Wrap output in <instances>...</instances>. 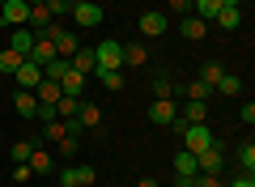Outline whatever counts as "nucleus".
Listing matches in <instances>:
<instances>
[{
  "label": "nucleus",
  "instance_id": "obj_15",
  "mask_svg": "<svg viewBox=\"0 0 255 187\" xmlns=\"http://www.w3.org/2000/svg\"><path fill=\"white\" fill-rule=\"evenodd\" d=\"M196 175H200V166H196V153L179 149V153H174V179H196Z\"/></svg>",
  "mask_w": 255,
  "mask_h": 187
},
{
  "label": "nucleus",
  "instance_id": "obj_32",
  "mask_svg": "<svg viewBox=\"0 0 255 187\" xmlns=\"http://www.w3.org/2000/svg\"><path fill=\"white\" fill-rule=\"evenodd\" d=\"M73 175H77V187H94L98 170H94V166H85V162H81V166H73Z\"/></svg>",
  "mask_w": 255,
  "mask_h": 187
},
{
  "label": "nucleus",
  "instance_id": "obj_34",
  "mask_svg": "<svg viewBox=\"0 0 255 187\" xmlns=\"http://www.w3.org/2000/svg\"><path fill=\"white\" fill-rule=\"evenodd\" d=\"M213 94H243V81H238V77H230V72H226V77L217 81V89H213Z\"/></svg>",
  "mask_w": 255,
  "mask_h": 187
},
{
  "label": "nucleus",
  "instance_id": "obj_14",
  "mask_svg": "<svg viewBox=\"0 0 255 187\" xmlns=\"http://www.w3.org/2000/svg\"><path fill=\"white\" fill-rule=\"evenodd\" d=\"M85 81H90V77H85V72H77L73 64H68V72L60 77V89H64V94H73V98H81V94H85Z\"/></svg>",
  "mask_w": 255,
  "mask_h": 187
},
{
  "label": "nucleus",
  "instance_id": "obj_13",
  "mask_svg": "<svg viewBox=\"0 0 255 187\" xmlns=\"http://www.w3.org/2000/svg\"><path fill=\"white\" fill-rule=\"evenodd\" d=\"M13 81H17V89H34L38 81H43V68H38L34 60H26L17 72H13Z\"/></svg>",
  "mask_w": 255,
  "mask_h": 187
},
{
  "label": "nucleus",
  "instance_id": "obj_8",
  "mask_svg": "<svg viewBox=\"0 0 255 187\" xmlns=\"http://www.w3.org/2000/svg\"><path fill=\"white\" fill-rule=\"evenodd\" d=\"M26 60H34L38 68H47V64H51V60H60V55H55V43H51V38H47V34H38V38H34V47L26 51Z\"/></svg>",
  "mask_w": 255,
  "mask_h": 187
},
{
  "label": "nucleus",
  "instance_id": "obj_42",
  "mask_svg": "<svg viewBox=\"0 0 255 187\" xmlns=\"http://www.w3.org/2000/svg\"><path fill=\"white\" fill-rule=\"evenodd\" d=\"M238 119H243V124H255V102H243V107H238Z\"/></svg>",
  "mask_w": 255,
  "mask_h": 187
},
{
  "label": "nucleus",
  "instance_id": "obj_22",
  "mask_svg": "<svg viewBox=\"0 0 255 187\" xmlns=\"http://www.w3.org/2000/svg\"><path fill=\"white\" fill-rule=\"evenodd\" d=\"M21 64H26V55H21L17 47H4V51H0V77H9V72H17Z\"/></svg>",
  "mask_w": 255,
  "mask_h": 187
},
{
  "label": "nucleus",
  "instance_id": "obj_37",
  "mask_svg": "<svg viewBox=\"0 0 255 187\" xmlns=\"http://www.w3.org/2000/svg\"><path fill=\"white\" fill-rule=\"evenodd\" d=\"M47 4V13L51 17H64V13H73V0H43Z\"/></svg>",
  "mask_w": 255,
  "mask_h": 187
},
{
  "label": "nucleus",
  "instance_id": "obj_44",
  "mask_svg": "<svg viewBox=\"0 0 255 187\" xmlns=\"http://www.w3.org/2000/svg\"><path fill=\"white\" fill-rule=\"evenodd\" d=\"M0 4H4V0H0Z\"/></svg>",
  "mask_w": 255,
  "mask_h": 187
},
{
  "label": "nucleus",
  "instance_id": "obj_5",
  "mask_svg": "<svg viewBox=\"0 0 255 187\" xmlns=\"http://www.w3.org/2000/svg\"><path fill=\"white\" fill-rule=\"evenodd\" d=\"M26 17H30V0H4L0 4V26H26Z\"/></svg>",
  "mask_w": 255,
  "mask_h": 187
},
{
  "label": "nucleus",
  "instance_id": "obj_30",
  "mask_svg": "<svg viewBox=\"0 0 255 187\" xmlns=\"http://www.w3.org/2000/svg\"><path fill=\"white\" fill-rule=\"evenodd\" d=\"M9 47H17V51H21V55H26V51H30V47H34V34H30V30H26V26H17V30H13V38H9Z\"/></svg>",
  "mask_w": 255,
  "mask_h": 187
},
{
  "label": "nucleus",
  "instance_id": "obj_39",
  "mask_svg": "<svg viewBox=\"0 0 255 187\" xmlns=\"http://www.w3.org/2000/svg\"><path fill=\"white\" fill-rule=\"evenodd\" d=\"M30 179H34V170H30L26 162H17V166H13V183H30Z\"/></svg>",
  "mask_w": 255,
  "mask_h": 187
},
{
  "label": "nucleus",
  "instance_id": "obj_10",
  "mask_svg": "<svg viewBox=\"0 0 255 187\" xmlns=\"http://www.w3.org/2000/svg\"><path fill=\"white\" fill-rule=\"evenodd\" d=\"M51 13H47V4H43V0H30V17H26V30H38V34H47V26H51ZM34 34V38H38Z\"/></svg>",
  "mask_w": 255,
  "mask_h": 187
},
{
  "label": "nucleus",
  "instance_id": "obj_41",
  "mask_svg": "<svg viewBox=\"0 0 255 187\" xmlns=\"http://www.w3.org/2000/svg\"><path fill=\"white\" fill-rule=\"evenodd\" d=\"M166 4H170V13H179V17L191 13V0H166Z\"/></svg>",
  "mask_w": 255,
  "mask_h": 187
},
{
  "label": "nucleus",
  "instance_id": "obj_11",
  "mask_svg": "<svg viewBox=\"0 0 255 187\" xmlns=\"http://www.w3.org/2000/svg\"><path fill=\"white\" fill-rule=\"evenodd\" d=\"M179 34L187 38V43H200V38L209 34V21H200L196 13H187V17H179Z\"/></svg>",
  "mask_w": 255,
  "mask_h": 187
},
{
  "label": "nucleus",
  "instance_id": "obj_16",
  "mask_svg": "<svg viewBox=\"0 0 255 187\" xmlns=\"http://www.w3.org/2000/svg\"><path fill=\"white\" fill-rule=\"evenodd\" d=\"M90 77H98V85L107 89V94H119V89L128 85V81H124V68H119V72H111V68H94Z\"/></svg>",
  "mask_w": 255,
  "mask_h": 187
},
{
  "label": "nucleus",
  "instance_id": "obj_19",
  "mask_svg": "<svg viewBox=\"0 0 255 187\" xmlns=\"http://www.w3.org/2000/svg\"><path fill=\"white\" fill-rule=\"evenodd\" d=\"M60 94H64V89H60V81H38V85H34V98L38 102H47V107H55V102H60Z\"/></svg>",
  "mask_w": 255,
  "mask_h": 187
},
{
  "label": "nucleus",
  "instance_id": "obj_4",
  "mask_svg": "<svg viewBox=\"0 0 255 187\" xmlns=\"http://www.w3.org/2000/svg\"><path fill=\"white\" fill-rule=\"evenodd\" d=\"M196 166H200V175H221V170H226V149H221V145L213 141L209 149H200V153H196Z\"/></svg>",
  "mask_w": 255,
  "mask_h": 187
},
{
  "label": "nucleus",
  "instance_id": "obj_35",
  "mask_svg": "<svg viewBox=\"0 0 255 187\" xmlns=\"http://www.w3.org/2000/svg\"><path fill=\"white\" fill-rule=\"evenodd\" d=\"M64 72H68V60H51V64L43 68V77H47V81H60Z\"/></svg>",
  "mask_w": 255,
  "mask_h": 187
},
{
  "label": "nucleus",
  "instance_id": "obj_27",
  "mask_svg": "<svg viewBox=\"0 0 255 187\" xmlns=\"http://www.w3.org/2000/svg\"><path fill=\"white\" fill-rule=\"evenodd\" d=\"M238 170H243V175H255V145L251 141L238 145Z\"/></svg>",
  "mask_w": 255,
  "mask_h": 187
},
{
  "label": "nucleus",
  "instance_id": "obj_38",
  "mask_svg": "<svg viewBox=\"0 0 255 187\" xmlns=\"http://www.w3.org/2000/svg\"><path fill=\"white\" fill-rule=\"evenodd\" d=\"M191 187H226V183H221V175H196Z\"/></svg>",
  "mask_w": 255,
  "mask_h": 187
},
{
  "label": "nucleus",
  "instance_id": "obj_7",
  "mask_svg": "<svg viewBox=\"0 0 255 187\" xmlns=\"http://www.w3.org/2000/svg\"><path fill=\"white\" fill-rule=\"evenodd\" d=\"M174 119H179V107H174V98H153V107H149V124L170 128Z\"/></svg>",
  "mask_w": 255,
  "mask_h": 187
},
{
  "label": "nucleus",
  "instance_id": "obj_3",
  "mask_svg": "<svg viewBox=\"0 0 255 187\" xmlns=\"http://www.w3.org/2000/svg\"><path fill=\"white\" fill-rule=\"evenodd\" d=\"M47 38L55 43V55H60V60H73V55H77V34H73V30H64V26L51 21V26H47Z\"/></svg>",
  "mask_w": 255,
  "mask_h": 187
},
{
  "label": "nucleus",
  "instance_id": "obj_29",
  "mask_svg": "<svg viewBox=\"0 0 255 187\" xmlns=\"http://www.w3.org/2000/svg\"><path fill=\"white\" fill-rule=\"evenodd\" d=\"M238 21H243V9H221L217 17H213V26H221V30H238Z\"/></svg>",
  "mask_w": 255,
  "mask_h": 187
},
{
  "label": "nucleus",
  "instance_id": "obj_6",
  "mask_svg": "<svg viewBox=\"0 0 255 187\" xmlns=\"http://www.w3.org/2000/svg\"><path fill=\"white\" fill-rule=\"evenodd\" d=\"M102 4H94V0H73V21L77 26H102Z\"/></svg>",
  "mask_w": 255,
  "mask_h": 187
},
{
  "label": "nucleus",
  "instance_id": "obj_20",
  "mask_svg": "<svg viewBox=\"0 0 255 187\" xmlns=\"http://www.w3.org/2000/svg\"><path fill=\"white\" fill-rule=\"evenodd\" d=\"M221 77H226L221 60H204V64H200V77H196V81H204L209 89H217V81H221Z\"/></svg>",
  "mask_w": 255,
  "mask_h": 187
},
{
  "label": "nucleus",
  "instance_id": "obj_33",
  "mask_svg": "<svg viewBox=\"0 0 255 187\" xmlns=\"http://www.w3.org/2000/svg\"><path fill=\"white\" fill-rule=\"evenodd\" d=\"M153 94H157V98H170V94H174V81L166 77V72H157V77H153Z\"/></svg>",
  "mask_w": 255,
  "mask_h": 187
},
{
  "label": "nucleus",
  "instance_id": "obj_43",
  "mask_svg": "<svg viewBox=\"0 0 255 187\" xmlns=\"http://www.w3.org/2000/svg\"><path fill=\"white\" fill-rule=\"evenodd\" d=\"M136 187H157V179H153V175H145V179H140Z\"/></svg>",
  "mask_w": 255,
  "mask_h": 187
},
{
  "label": "nucleus",
  "instance_id": "obj_21",
  "mask_svg": "<svg viewBox=\"0 0 255 187\" xmlns=\"http://www.w3.org/2000/svg\"><path fill=\"white\" fill-rule=\"evenodd\" d=\"M183 124H209V102H187V107L179 111Z\"/></svg>",
  "mask_w": 255,
  "mask_h": 187
},
{
  "label": "nucleus",
  "instance_id": "obj_25",
  "mask_svg": "<svg viewBox=\"0 0 255 187\" xmlns=\"http://www.w3.org/2000/svg\"><path fill=\"white\" fill-rule=\"evenodd\" d=\"M179 94H187V102H209V98H213V89L204 85V81H187Z\"/></svg>",
  "mask_w": 255,
  "mask_h": 187
},
{
  "label": "nucleus",
  "instance_id": "obj_9",
  "mask_svg": "<svg viewBox=\"0 0 255 187\" xmlns=\"http://www.w3.org/2000/svg\"><path fill=\"white\" fill-rule=\"evenodd\" d=\"M136 26H140V34H145V38H162L166 30H170V21H166V13H140Z\"/></svg>",
  "mask_w": 255,
  "mask_h": 187
},
{
  "label": "nucleus",
  "instance_id": "obj_2",
  "mask_svg": "<svg viewBox=\"0 0 255 187\" xmlns=\"http://www.w3.org/2000/svg\"><path fill=\"white\" fill-rule=\"evenodd\" d=\"M94 60H98V68H111V72H119V68H124V43H115V38L98 43V47H94Z\"/></svg>",
  "mask_w": 255,
  "mask_h": 187
},
{
  "label": "nucleus",
  "instance_id": "obj_36",
  "mask_svg": "<svg viewBox=\"0 0 255 187\" xmlns=\"http://www.w3.org/2000/svg\"><path fill=\"white\" fill-rule=\"evenodd\" d=\"M30 153H34V141H17V145L9 149V158H13V162H26Z\"/></svg>",
  "mask_w": 255,
  "mask_h": 187
},
{
  "label": "nucleus",
  "instance_id": "obj_18",
  "mask_svg": "<svg viewBox=\"0 0 255 187\" xmlns=\"http://www.w3.org/2000/svg\"><path fill=\"white\" fill-rule=\"evenodd\" d=\"M98 124H102L98 102H85V98H81V107H77V128H98Z\"/></svg>",
  "mask_w": 255,
  "mask_h": 187
},
{
  "label": "nucleus",
  "instance_id": "obj_28",
  "mask_svg": "<svg viewBox=\"0 0 255 187\" xmlns=\"http://www.w3.org/2000/svg\"><path fill=\"white\" fill-rule=\"evenodd\" d=\"M77 107H81V98H73V94H60V102H55V115H60V119H77Z\"/></svg>",
  "mask_w": 255,
  "mask_h": 187
},
{
  "label": "nucleus",
  "instance_id": "obj_24",
  "mask_svg": "<svg viewBox=\"0 0 255 187\" xmlns=\"http://www.w3.org/2000/svg\"><path fill=\"white\" fill-rule=\"evenodd\" d=\"M145 60H149L145 43H128V47H124V68H140Z\"/></svg>",
  "mask_w": 255,
  "mask_h": 187
},
{
  "label": "nucleus",
  "instance_id": "obj_17",
  "mask_svg": "<svg viewBox=\"0 0 255 187\" xmlns=\"http://www.w3.org/2000/svg\"><path fill=\"white\" fill-rule=\"evenodd\" d=\"M26 166L34 170V175H51V170H55V158H51V153L43 149V145H34V153L26 158Z\"/></svg>",
  "mask_w": 255,
  "mask_h": 187
},
{
  "label": "nucleus",
  "instance_id": "obj_26",
  "mask_svg": "<svg viewBox=\"0 0 255 187\" xmlns=\"http://www.w3.org/2000/svg\"><path fill=\"white\" fill-rule=\"evenodd\" d=\"M68 64H73L77 72H85V77H90V72L98 68V60H94V51H85V47H77V55H73V60H68Z\"/></svg>",
  "mask_w": 255,
  "mask_h": 187
},
{
  "label": "nucleus",
  "instance_id": "obj_23",
  "mask_svg": "<svg viewBox=\"0 0 255 187\" xmlns=\"http://www.w3.org/2000/svg\"><path fill=\"white\" fill-rule=\"evenodd\" d=\"M191 13H196L200 21H209V26H213V17L221 13V0H191Z\"/></svg>",
  "mask_w": 255,
  "mask_h": 187
},
{
  "label": "nucleus",
  "instance_id": "obj_31",
  "mask_svg": "<svg viewBox=\"0 0 255 187\" xmlns=\"http://www.w3.org/2000/svg\"><path fill=\"white\" fill-rule=\"evenodd\" d=\"M55 145H60V158H64V162H68V158H77V145H81V132H68L64 141H55Z\"/></svg>",
  "mask_w": 255,
  "mask_h": 187
},
{
  "label": "nucleus",
  "instance_id": "obj_40",
  "mask_svg": "<svg viewBox=\"0 0 255 187\" xmlns=\"http://www.w3.org/2000/svg\"><path fill=\"white\" fill-rule=\"evenodd\" d=\"M226 187H255V175H243V170H238V175L234 179H230V183Z\"/></svg>",
  "mask_w": 255,
  "mask_h": 187
},
{
  "label": "nucleus",
  "instance_id": "obj_12",
  "mask_svg": "<svg viewBox=\"0 0 255 187\" xmlns=\"http://www.w3.org/2000/svg\"><path fill=\"white\" fill-rule=\"evenodd\" d=\"M13 111H17L21 119H34V115H38V98H34V89H17V94H13Z\"/></svg>",
  "mask_w": 255,
  "mask_h": 187
},
{
  "label": "nucleus",
  "instance_id": "obj_1",
  "mask_svg": "<svg viewBox=\"0 0 255 187\" xmlns=\"http://www.w3.org/2000/svg\"><path fill=\"white\" fill-rule=\"evenodd\" d=\"M179 136H183V149H187V153H200V149L213 145V128L209 124H183Z\"/></svg>",
  "mask_w": 255,
  "mask_h": 187
}]
</instances>
